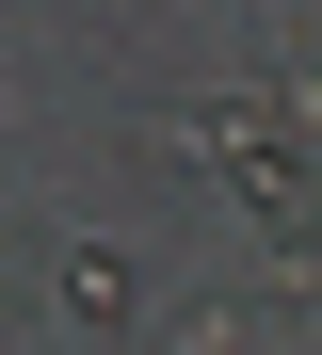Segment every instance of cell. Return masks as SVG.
<instances>
[{
    "label": "cell",
    "instance_id": "cell-1",
    "mask_svg": "<svg viewBox=\"0 0 322 355\" xmlns=\"http://www.w3.org/2000/svg\"><path fill=\"white\" fill-rule=\"evenodd\" d=\"M64 307H81V323H129V243H64Z\"/></svg>",
    "mask_w": 322,
    "mask_h": 355
}]
</instances>
